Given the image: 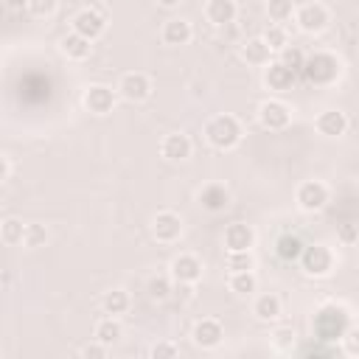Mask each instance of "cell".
<instances>
[{
    "label": "cell",
    "mask_w": 359,
    "mask_h": 359,
    "mask_svg": "<svg viewBox=\"0 0 359 359\" xmlns=\"http://www.w3.org/2000/svg\"><path fill=\"white\" fill-rule=\"evenodd\" d=\"M348 328H351L348 311L342 306H337V303H328L314 314V337L320 342H337V339L345 337Z\"/></svg>",
    "instance_id": "6da1fadb"
},
{
    "label": "cell",
    "mask_w": 359,
    "mask_h": 359,
    "mask_svg": "<svg viewBox=\"0 0 359 359\" xmlns=\"http://www.w3.org/2000/svg\"><path fill=\"white\" fill-rule=\"evenodd\" d=\"M205 137H208V143L213 149H222L224 151V149H233L241 140V126H238V121L233 115H216V118L208 121Z\"/></svg>",
    "instance_id": "7a4b0ae2"
},
{
    "label": "cell",
    "mask_w": 359,
    "mask_h": 359,
    "mask_svg": "<svg viewBox=\"0 0 359 359\" xmlns=\"http://www.w3.org/2000/svg\"><path fill=\"white\" fill-rule=\"evenodd\" d=\"M303 73H306V79L311 84H331L339 76V62H337V56L320 50V53L306 59V70Z\"/></svg>",
    "instance_id": "3957f363"
},
{
    "label": "cell",
    "mask_w": 359,
    "mask_h": 359,
    "mask_svg": "<svg viewBox=\"0 0 359 359\" xmlns=\"http://www.w3.org/2000/svg\"><path fill=\"white\" fill-rule=\"evenodd\" d=\"M300 261H303V269H306L309 275H317V278H320V275H328L331 266H334V255H331V250L323 247V244L306 247L303 255H300Z\"/></svg>",
    "instance_id": "277c9868"
},
{
    "label": "cell",
    "mask_w": 359,
    "mask_h": 359,
    "mask_svg": "<svg viewBox=\"0 0 359 359\" xmlns=\"http://www.w3.org/2000/svg\"><path fill=\"white\" fill-rule=\"evenodd\" d=\"M104 28H107V20H104V14H101V11L84 8V11H79V14L73 17V31H76V34H81V36H87L90 42H93V39H98V36L104 34Z\"/></svg>",
    "instance_id": "5b68a950"
},
{
    "label": "cell",
    "mask_w": 359,
    "mask_h": 359,
    "mask_svg": "<svg viewBox=\"0 0 359 359\" xmlns=\"http://www.w3.org/2000/svg\"><path fill=\"white\" fill-rule=\"evenodd\" d=\"M258 121L266 129H286L289 126V109L280 101H264L258 107Z\"/></svg>",
    "instance_id": "8992f818"
},
{
    "label": "cell",
    "mask_w": 359,
    "mask_h": 359,
    "mask_svg": "<svg viewBox=\"0 0 359 359\" xmlns=\"http://www.w3.org/2000/svg\"><path fill=\"white\" fill-rule=\"evenodd\" d=\"M297 202H300L303 210H320V208L328 202V188H325L323 182H317V180L303 182V185L297 188Z\"/></svg>",
    "instance_id": "52a82bcc"
},
{
    "label": "cell",
    "mask_w": 359,
    "mask_h": 359,
    "mask_svg": "<svg viewBox=\"0 0 359 359\" xmlns=\"http://www.w3.org/2000/svg\"><path fill=\"white\" fill-rule=\"evenodd\" d=\"M84 107L95 115H107L112 107H115V93L104 84H93L87 93H84Z\"/></svg>",
    "instance_id": "ba28073f"
},
{
    "label": "cell",
    "mask_w": 359,
    "mask_h": 359,
    "mask_svg": "<svg viewBox=\"0 0 359 359\" xmlns=\"http://www.w3.org/2000/svg\"><path fill=\"white\" fill-rule=\"evenodd\" d=\"M297 25L303 31H309V34H317V31H323L328 25V11L320 3H309V6H303L297 11Z\"/></svg>",
    "instance_id": "9c48e42d"
},
{
    "label": "cell",
    "mask_w": 359,
    "mask_h": 359,
    "mask_svg": "<svg viewBox=\"0 0 359 359\" xmlns=\"http://www.w3.org/2000/svg\"><path fill=\"white\" fill-rule=\"evenodd\" d=\"M171 275L180 283H196L202 278V264H199L196 255H177L171 261Z\"/></svg>",
    "instance_id": "30bf717a"
},
{
    "label": "cell",
    "mask_w": 359,
    "mask_h": 359,
    "mask_svg": "<svg viewBox=\"0 0 359 359\" xmlns=\"http://www.w3.org/2000/svg\"><path fill=\"white\" fill-rule=\"evenodd\" d=\"M252 241H255V233H252V227H250V224H244V222H236V224H230V227L224 230V244H227V250H230V252L250 250V247H252Z\"/></svg>",
    "instance_id": "8fae6325"
},
{
    "label": "cell",
    "mask_w": 359,
    "mask_h": 359,
    "mask_svg": "<svg viewBox=\"0 0 359 359\" xmlns=\"http://www.w3.org/2000/svg\"><path fill=\"white\" fill-rule=\"evenodd\" d=\"M118 90H121V95H123L126 101H143V98L149 95L151 84H149V79H146L143 73H126V76L121 79Z\"/></svg>",
    "instance_id": "7c38bea8"
},
{
    "label": "cell",
    "mask_w": 359,
    "mask_h": 359,
    "mask_svg": "<svg viewBox=\"0 0 359 359\" xmlns=\"http://www.w3.org/2000/svg\"><path fill=\"white\" fill-rule=\"evenodd\" d=\"M180 233H182V222H180L177 213L163 210V213L154 216V236H157V241H177Z\"/></svg>",
    "instance_id": "4fadbf2b"
},
{
    "label": "cell",
    "mask_w": 359,
    "mask_h": 359,
    "mask_svg": "<svg viewBox=\"0 0 359 359\" xmlns=\"http://www.w3.org/2000/svg\"><path fill=\"white\" fill-rule=\"evenodd\" d=\"M294 70L292 67H286L283 62H272L269 67H266V73H264V79H266V87L269 90H278V93H283V90H289L292 84H294Z\"/></svg>",
    "instance_id": "5bb4252c"
},
{
    "label": "cell",
    "mask_w": 359,
    "mask_h": 359,
    "mask_svg": "<svg viewBox=\"0 0 359 359\" xmlns=\"http://www.w3.org/2000/svg\"><path fill=\"white\" fill-rule=\"evenodd\" d=\"M317 129H320L323 135H328V137H339V135H345V129H348V118H345V112H339V109H325V112L317 115Z\"/></svg>",
    "instance_id": "9a60e30c"
},
{
    "label": "cell",
    "mask_w": 359,
    "mask_h": 359,
    "mask_svg": "<svg viewBox=\"0 0 359 359\" xmlns=\"http://www.w3.org/2000/svg\"><path fill=\"white\" fill-rule=\"evenodd\" d=\"M222 337H224V331L216 320H202L194 325V342L199 348H216L222 342Z\"/></svg>",
    "instance_id": "2e32d148"
},
{
    "label": "cell",
    "mask_w": 359,
    "mask_h": 359,
    "mask_svg": "<svg viewBox=\"0 0 359 359\" xmlns=\"http://www.w3.org/2000/svg\"><path fill=\"white\" fill-rule=\"evenodd\" d=\"M199 202H202V208L205 210H210V213H219V210H224L227 205H230V194H227V188L224 185H205L202 188V194H199Z\"/></svg>",
    "instance_id": "e0dca14e"
},
{
    "label": "cell",
    "mask_w": 359,
    "mask_h": 359,
    "mask_svg": "<svg viewBox=\"0 0 359 359\" xmlns=\"http://www.w3.org/2000/svg\"><path fill=\"white\" fill-rule=\"evenodd\" d=\"M205 14H208V20H210L213 25H230V22L236 20L238 8H236L233 0H210L208 8H205Z\"/></svg>",
    "instance_id": "ac0fdd59"
},
{
    "label": "cell",
    "mask_w": 359,
    "mask_h": 359,
    "mask_svg": "<svg viewBox=\"0 0 359 359\" xmlns=\"http://www.w3.org/2000/svg\"><path fill=\"white\" fill-rule=\"evenodd\" d=\"M191 22L188 20H168L165 25H163V42L165 45H185L188 39H191Z\"/></svg>",
    "instance_id": "d6986e66"
},
{
    "label": "cell",
    "mask_w": 359,
    "mask_h": 359,
    "mask_svg": "<svg viewBox=\"0 0 359 359\" xmlns=\"http://www.w3.org/2000/svg\"><path fill=\"white\" fill-rule=\"evenodd\" d=\"M303 250H306V244H303L297 236H292V233H283V236L275 241V252H278L280 261H297V258L303 255Z\"/></svg>",
    "instance_id": "ffe728a7"
},
{
    "label": "cell",
    "mask_w": 359,
    "mask_h": 359,
    "mask_svg": "<svg viewBox=\"0 0 359 359\" xmlns=\"http://www.w3.org/2000/svg\"><path fill=\"white\" fill-rule=\"evenodd\" d=\"M269 53H272V48L266 45L264 36H255V39L244 42V48H241V56H244L250 65H266V62H269Z\"/></svg>",
    "instance_id": "44dd1931"
},
{
    "label": "cell",
    "mask_w": 359,
    "mask_h": 359,
    "mask_svg": "<svg viewBox=\"0 0 359 359\" xmlns=\"http://www.w3.org/2000/svg\"><path fill=\"white\" fill-rule=\"evenodd\" d=\"M191 154V140L185 135H168L163 140V157L165 160H185Z\"/></svg>",
    "instance_id": "7402d4cb"
},
{
    "label": "cell",
    "mask_w": 359,
    "mask_h": 359,
    "mask_svg": "<svg viewBox=\"0 0 359 359\" xmlns=\"http://www.w3.org/2000/svg\"><path fill=\"white\" fill-rule=\"evenodd\" d=\"M62 50H65L70 59H87V56H90V39L73 31V34H67V36L62 39Z\"/></svg>",
    "instance_id": "603a6c76"
},
{
    "label": "cell",
    "mask_w": 359,
    "mask_h": 359,
    "mask_svg": "<svg viewBox=\"0 0 359 359\" xmlns=\"http://www.w3.org/2000/svg\"><path fill=\"white\" fill-rule=\"evenodd\" d=\"M129 309V294L123 292V289H112V292H107L104 294V311L107 314H123Z\"/></svg>",
    "instance_id": "cb8c5ba5"
},
{
    "label": "cell",
    "mask_w": 359,
    "mask_h": 359,
    "mask_svg": "<svg viewBox=\"0 0 359 359\" xmlns=\"http://www.w3.org/2000/svg\"><path fill=\"white\" fill-rule=\"evenodd\" d=\"M280 314V300L275 294H261L255 300V317L258 320H275Z\"/></svg>",
    "instance_id": "d4e9b609"
},
{
    "label": "cell",
    "mask_w": 359,
    "mask_h": 359,
    "mask_svg": "<svg viewBox=\"0 0 359 359\" xmlns=\"http://www.w3.org/2000/svg\"><path fill=\"white\" fill-rule=\"evenodd\" d=\"M255 286H258V280H255V275H252L250 269H247V272H233V275H230V289H233L236 294H252Z\"/></svg>",
    "instance_id": "484cf974"
},
{
    "label": "cell",
    "mask_w": 359,
    "mask_h": 359,
    "mask_svg": "<svg viewBox=\"0 0 359 359\" xmlns=\"http://www.w3.org/2000/svg\"><path fill=\"white\" fill-rule=\"evenodd\" d=\"M95 339L104 342V345L118 342V339H121V325H118L112 317H109V320H101V323L95 325Z\"/></svg>",
    "instance_id": "4316f807"
},
{
    "label": "cell",
    "mask_w": 359,
    "mask_h": 359,
    "mask_svg": "<svg viewBox=\"0 0 359 359\" xmlns=\"http://www.w3.org/2000/svg\"><path fill=\"white\" fill-rule=\"evenodd\" d=\"M25 238V224L20 219H6L3 222V241L6 244H20Z\"/></svg>",
    "instance_id": "83f0119b"
},
{
    "label": "cell",
    "mask_w": 359,
    "mask_h": 359,
    "mask_svg": "<svg viewBox=\"0 0 359 359\" xmlns=\"http://www.w3.org/2000/svg\"><path fill=\"white\" fill-rule=\"evenodd\" d=\"M280 62H283L286 67H292L294 73H303V70H306V56H303L300 48H283V50H280Z\"/></svg>",
    "instance_id": "f1b7e54d"
},
{
    "label": "cell",
    "mask_w": 359,
    "mask_h": 359,
    "mask_svg": "<svg viewBox=\"0 0 359 359\" xmlns=\"http://www.w3.org/2000/svg\"><path fill=\"white\" fill-rule=\"evenodd\" d=\"M266 14L275 22H286L292 17V0H269L266 3Z\"/></svg>",
    "instance_id": "f546056e"
},
{
    "label": "cell",
    "mask_w": 359,
    "mask_h": 359,
    "mask_svg": "<svg viewBox=\"0 0 359 359\" xmlns=\"http://www.w3.org/2000/svg\"><path fill=\"white\" fill-rule=\"evenodd\" d=\"M45 241H48L45 224H25V238H22L25 247H42Z\"/></svg>",
    "instance_id": "4dcf8cb0"
},
{
    "label": "cell",
    "mask_w": 359,
    "mask_h": 359,
    "mask_svg": "<svg viewBox=\"0 0 359 359\" xmlns=\"http://www.w3.org/2000/svg\"><path fill=\"white\" fill-rule=\"evenodd\" d=\"M227 269H230V272H247V269H252V255H250V250L230 252V255H227Z\"/></svg>",
    "instance_id": "1f68e13d"
},
{
    "label": "cell",
    "mask_w": 359,
    "mask_h": 359,
    "mask_svg": "<svg viewBox=\"0 0 359 359\" xmlns=\"http://www.w3.org/2000/svg\"><path fill=\"white\" fill-rule=\"evenodd\" d=\"M264 39H266V45H269L272 50H283V48H286V31H283L280 25H269L266 34H264Z\"/></svg>",
    "instance_id": "d6a6232c"
},
{
    "label": "cell",
    "mask_w": 359,
    "mask_h": 359,
    "mask_svg": "<svg viewBox=\"0 0 359 359\" xmlns=\"http://www.w3.org/2000/svg\"><path fill=\"white\" fill-rule=\"evenodd\" d=\"M28 11L34 17H50L56 11V0H31L28 3Z\"/></svg>",
    "instance_id": "836d02e7"
},
{
    "label": "cell",
    "mask_w": 359,
    "mask_h": 359,
    "mask_svg": "<svg viewBox=\"0 0 359 359\" xmlns=\"http://www.w3.org/2000/svg\"><path fill=\"white\" fill-rule=\"evenodd\" d=\"M342 348H345V353L359 356V328H348V331H345V337H342Z\"/></svg>",
    "instance_id": "e575fe53"
},
{
    "label": "cell",
    "mask_w": 359,
    "mask_h": 359,
    "mask_svg": "<svg viewBox=\"0 0 359 359\" xmlns=\"http://www.w3.org/2000/svg\"><path fill=\"white\" fill-rule=\"evenodd\" d=\"M168 280L165 278H151L149 280V294L154 297V300H163V297H168Z\"/></svg>",
    "instance_id": "d590c367"
},
{
    "label": "cell",
    "mask_w": 359,
    "mask_h": 359,
    "mask_svg": "<svg viewBox=\"0 0 359 359\" xmlns=\"http://www.w3.org/2000/svg\"><path fill=\"white\" fill-rule=\"evenodd\" d=\"M180 351H177V345H171V342H157L154 348H151V356L154 359H171V356H177Z\"/></svg>",
    "instance_id": "8d00e7d4"
},
{
    "label": "cell",
    "mask_w": 359,
    "mask_h": 359,
    "mask_svg": "<svg viewBox=\"0 0 359 359\" xmlns=\"http://www.w3.org/2000/svg\"><path fill=\"white\" fill-rule=\"evenodd\" d=\"M81 356H87V359H104L107 356V345L104 342H93V345L81 348Z\"/></svg>",
    "instance_id": "74e56055"
},
{
    "label": "cell",
    "mask_w": 359,
    "mask_h": 359,
    "mask_svg": "<svg viewBox=\"0 0 359 359\" xmlns=\"http://www.w3.org/2000/svg\"><path fill=\"white\" fill-rule=\"evenodd\" d=\"M339 238H342L345 244H353V241L359 238V230H356L353 224H342V227H339Z\"/></svg>",
    "instance_id": "f35d334b"
},
{
    "label": "cell",
    "mask_w": 359,
    "mask_h": 359,
    "mask_svg": "<svg viewBox=\"0 0 359 359\" xmlns=\"http://www.w3.org/2000/svg\"><path fill=\"white\" fill-rule=\"evenodd\" d=\"M303 353H314V356H331L334 348H323V345H314V348H306Z\"/></svg>",
    "instance_id": "ab89813d"
},
{
    "label": "cell",
    "mask_w": 359,
    "mask_h": 359,
    "mask_svg": "<svg viewBox=\"0 0 359 359\" xmlns=\"http://www.w3.org/2000/svg\"><path fill=\"white\" fill-rule=\"evenodd\" d=\"M28 3H31V0H6V6L14 8V11H17V8H28Z\"/></svg>",
    "instance_id": "60d3db41"
},
{
    "label": "cell",
    "mask_w": 359,
    "mask_h": 359,
    "mask_svg": "<svg viewBox=\"0 0 359 359\" xmlns=\"http://www.w3.org/2000/svg\"><path fill=\"white\" fill-rule=\"evenodd\" d=\"M8 171H11V165H8V160H3V165H0V180H8Z\"/></svg>",
    "instance_id": "b9f144b4"
},
{
    "label": "cell",
    "mask_w": 359,
    "mask_h": 359,
    "mask_svg": "<svg viewBox=\"0 0 359 359\" xmlns=\"http://www.w3.org/2000/svg\"><path fill=\"white\" fill-rule=\"evenodd\" d=\"M157 3H160V6H165V8H171V6H177L180 0H157Z\"/></svg>",
    "instance_id": "7bdbcfd3"
}]
</instances>
